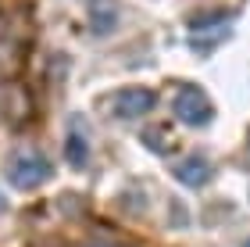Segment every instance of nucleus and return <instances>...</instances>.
Here are the masks:
<instances>
[{"label":"nucleus","mask_w":250,"mask_h":247,"mask_svg":"<svg viewBox=\"0 0 250 247\" xmlns=\"http://www.w3.org/2000/svg\"><path fill=\"white\" fill-rule=\"evenodd\" d=\"M50 176H54V168L40 151L25 147V151H15L7 158V183L15 190H36L40 183H47Z\"/></svg>","instance_id":"1"},{"label":"nucleus","mask_w":250,"mask_h":247,"mask_svg":"<svg viewBox=\"0 0 250 247\" xmlns=\"http://www.w3.org/2000/svg\"><path fill=\"white\" fill-rule=\"evenodd\" d=\"M172 111H175V118L183 122V126H208L211 115H214L211 100H208V93H204L200 86H183L179 90Z\"/></svg>","instance_id":"2"},{"label":"nucleus","mask_w":250,"mask_h":247,"mask_svg":"<svg viewBox=\"0 0 250 247\" xmlns=\"http://www.w3.org/2000/svg\"><path fill=\"white\" fill-rule=\"evenodd\" d=\"M157 104V93L154 90H146V86H125L122 93H115V115L118 118H143V115H150Z\"/></svg>","instance_id":"3"},{"label":"nucleus","mask_w":250,"mask_h":247,"mask_svg":"<svg viewBox=\"0 0 250 247\" xmlns=\"http://www.w3.org/2000/svg\"><path fill=\"white\" fill-rule=\"evenodd\" d=\"M118 18H122L118 0H89V25L97 36H111L118 29Z\"/></svg>","instance_id":"4"},{"label":"nucleus","mask_w":250,"mask_h":247,"mask_svg":"<svg viewBox=\"0 0 250 247\" xmlns=\"http://www.w3.org/2000/svg\"><path fill=\"white\" fill-rule=\"evenodd\" d=\"M64 158L75 168H86L89 161V136L83 133V118H72V129H68V140H64Z\"/></svg>","instance_id":"5"},{"label":"nucleus","mask_w":250,"mask_h":247,"mask_svg":"<svg viewBox=\"0 0 250 247\" xmlns=\"http://www.w3.org/2000/svg\"><path fill=\"white\" fill-rule=\"evenodd\" d=\"M175 179L179 183H186V186H204L211 179V165L200 158V154H193V158H183L175 165Z\"/></svg>","instance_id":"6"},{"label":"nucleus","mask_w":250,"mask_h":247,"mask_svg":"<svg viewBox=\"0 0 250 247\" xmlns=\"http://www.w3.org/2000/svg\"><path fill=\"white\" fill-rule=\"evenodd\" d=\"M97 247H104V244H97Z\"/></svg>","instance_id":"7"},{"label":"nucleus","mask_w":250,"mask_h":247,"mask_svg":"<svg viewBox=\"0 0 250 247\" xmlns=\"http://www.w3.org/2000/svg\"><path fill=\"white\" fill-rule=\"evenodd\" d=\"M247 247H250V244H247Z\"/></svg>","instance_id":"8"}]
</instances>
